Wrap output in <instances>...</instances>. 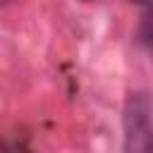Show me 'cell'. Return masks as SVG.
Wrapping results in <instances>:
<instances>
[{
	"mask_svg": "<svg viewBox=\"0 0 153 153\" xmlns=\"http://www.w3.org/2000/svg\"><path fill=\"white\" fill-rule=\"evenodd\" d=\"M131 2H148V0H131Z\"/></svg>",
	"mask_w": 153,
	"mask_h": 153,
	"instance_id": "cell-2",
	"label": "cell"
},
{
	"mask_svg": "<svg viewBox=\"0 0 153 153\" xmlns=\"http://www.w3.org/2000/svg\"><path fill=\"white\" fill-rule=\"evenodd\" d=\"M0 2H10V0H0Z\"/></svg>",
	"mask_w": 153,
	"mask_h": 153,
	"instance_id": "cell-3",
	"label": "cell"
},
{
	"mask_svg": "<svg viewBox=\"0 0 153 153\" xmlns=\"http://www.w3.org/2000/svg\"><path fill=\"white\" fill-rule=\"evenodd\" d=\"M124 153H151V98L139 91L124 103Z\"/></svg>",
	"mask_w": 153,
	"mask_h": 153,
	"instance_id": "cell-1",
	"label": "cell"
}]
</instances>
